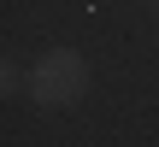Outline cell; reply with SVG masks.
Returning <instances> with one entry per match:
<instances>
[{"label":"cell","mask_w":159,"mask_h":147,"mask_svg":"<svg viewBox=\"0 0 159 147\" xmlns=\"http://www.w3.org/2000/svg\"><path fill=\"white\" fill-rule=\"evenodd\" d=\"M18 88H30V77L18 65H0V94H18Z\"/></svg>","instance_id":"obj_2"},{"label":"cell","mask_w":159,"mask_h":147,"mask_svg":"<svg viewBox=\"0 0 159 147\" xmlns=\"http://www.w3.org/2000/svg\"><path fill=\"white\" fill-rule=\"evenodd\" d=\"M83 88H89V59H83L77 47H53V53H41V59L30 65V100L47 106V112L83 100Z\"/></svg>","instance_id":"obj_1"}]
</instances>
